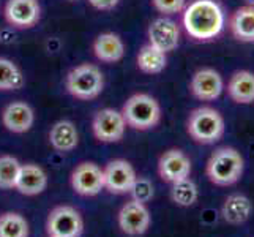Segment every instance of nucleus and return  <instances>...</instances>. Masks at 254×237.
Segmentation results:
<instances>
[{
  "label": "nucleus",
  "instance_id": "1",
  "mask_svg": "<svg viewBox=\"0 0 254 237\" xmlns=\"http://www.w3.org/2000/svg\"><path fill=\"white\" fill-rule=\"evenodd\" d=\"M226 14L218 0H192L183 10V27L192 40H215L224 29Z\"/></svg>",
  "mask_w": 254,
  "mask_h": 237
},
{
  "label": "nucleus",
  "instance_id": "2",
  "mask_svg": "<svg viewBox=\"0 0 254 237\" xmlns=\"http://www.w3.org/2000/svg\"><path fill=\"white\" fill-rule=\"evenodd\" d=\"M245 169L242 154L234 147H218L205 164L208 180L218 187H231L237 183Z\"/></svg>",
  "mask_w": 254,
  "mask_h": 237
},
{
  "label": "nucleus",
  "instance_id": "3",
  "mask_svg": "<svg viewBox=\"0 0 254 237\" xmlns=\"http://www.w3.org/2000/svg\"><path fill=\"white\" fill-rule=\"evenodd\" d=\"M122 114L127 127L147 131L152 130L161 122V106L155 96L148 93H134L125 101Z\"/></svg>",
  "mask_w": 254,
  "mask_h": 237
},
{
  "label": "nucleus",
  "instance_id": "4",
  "mask_svg": "<svg viewBox=\"0 0 254 237\" xmlns=\"http://www.w3.org/2000/svg\"><path fill=\"white\" fill-rule=\"evenodd\" d=\"M188 135L199 144H215L224 136L226 124L220 111L210 106H200L191 111L187 120Z\"/></svg>",
  "mask_w": 254,
  "mask_h": 237
},
{
  "label": "nucleus",
  "instance_id": "5",
  "mask_svg": "<svg viewBox=\"0 0 254 237\" xmlns=\"http://www.w3.org/2000/svg\"><path fill=\"white\" fill-rule=\"evenodd\" d=\"M66 92L76 100L89 101L100 96L104 89V75L93 64H81L69 70L65 81Z\"/></svg>",
  "mask_w": 254,
  "mask_h": 237
},
{
  "label": "nucleus",
  "instance_id": "6",
  "mask_svg": "<svg viewBox=\"0 0 254 237\" xmlns=\"http://www.w3.org/2000/svg\"><path fill=\"white\" fill-rule=\"evenodd\" d=\"M84 231V218L71 206H57L49 212L46 233L49 237H81Z\"/></svg>",
  "mask_w": 254,
  "mask_h": 237
},
{
  "label": "nucleus",
  "instance_id": "7",
  "mask_svg": "<svg viewBox=\"0 0 254 237\" xmlns=\"http://www.w3.org/2000/svg\"><path fill=\"white\" fill-rule=\"evenodd\" d=\"M93 136L100 143L114 144L124 139L127 131V122L122 111L114 108H103L95 114L92 120Z\"/></svg>",
  "mask_w": 254,
  "mask_h": 237
},
{
  "label": "nucleus",
  "instance_id": "8",
  "mask_svg": "<svg viewBox=\"0 0 254 237\" xmlns=\"http://www.w3.org/2000/svg\"><path fill=\"white\" fill-rule=\"evenodd\" d=\"M117 223L120 231L127 236L131 237L142 236L148 231V228L152 225L150 210H148L147 204L131 199L119 210Z\"/></svg>",
  "mask_w": 254,
  "mask_h": 237
},
{
  "label": "nucleus",
  "instance_id": "9",
  "mask_svg": "<svg viewBox=\"0 0 254 237\" xmlns=\"http://www.w3.org/2000/svg\"><path fill=\"white\" fill-rule=\"evenodd\" d=\"M69 183L77 195L85 198L96 196L104 190L103 169L93 161H82L73 169Z\"/></svg>",
  "mask_w": 254,
  "mask_h": 237
},
{
  "label": "nucleus",
  "instance_id": "10",
  "mask_svg": "<svg viewBox=\"0 0 254 237\" xmlns=\"http://www.w3.org/2000/svg\"><path fill=\"white\" fill-rule=\"evenodd\" d=\"M104 177V188L114 195H127L137 177L136 169L129 161L124 158L109 161L103 169Z\"/></svg>",
  "mask_w": 254,
  "mask_h": 237
},
{
  "label": "nucleus",
  "instance_id": "11",
  "mask_svg": "<svg viewBox=\"0 0 254 237\" xmlns=\"http://www.w3.org/2000/svg\"><path fill=\"white\" fill-rule=\"evenodd\" d=\"M3 14L14 29H32L41 17V6L38 0H6Z\"/></svg>",
  "mask_w": 254,
  "mask_h": 237
},
{
  "label": "nucleus",
  "instance_id": "12",
  "mask_svg": "<svg viewBox=\"0 0 254 237\" xmlns=\"http://www.w3.org/2000/svg\"><path fill=\"white\" fill-rule=\"evenodd\" d=\"M190 90L200 101H215L224 90L223 76L213 68H200L191 78Z\"/></svg>",
  "mask_w": 254,
  "mask_h": 237
},
{
  "label": "nucleus",
  "instance_id": "13",
  "mask_svg": "<svg viewBox=\"0 0 254 237\" xmlns=\"http://www.w3.org/2000/svg\"><path fill=\"white\" fill-rule=\"evenodd\" d=\"M148 43L152 46L158 48L163 52H172L177 49L180 43V29L175 21L169 19V17H156L150 22L147 30Z\"/></svg>",
  "mask_w": 254,
  "mask_h": 237
},
{
  "label": "nucleus",
  "instance_id": "14",
  "mask_svg": "<svg viewBox=\"0 0 254 237\" xmlns=\"http://www.w3.org/2000/svg\"><path fill=\"white\" fill-rule=\"evenodd\" d=\"M158 174L168 183L187 179L191 174V160L180 149H169L160 157Z\"/></svg>",
  "mask_w": 254,
  "mask_h": 237
},
{
  "label": "nucleus",
  "instance_id": "15",
  "mask_svg": "<svg viewBox=\"0 0 254 237\" xmlns=\"http://www.w3.org/2000/svg\"><path fill=\"white\" fill-rule=\"evenodd\" d=\"M3 127L14 135H24L35 124V111L29 103L13 101L2 111Z\"/></svg>",
  "mask_w": 254,
  "mask_h": 237
},
{
  "label": "nucleus",
  "instance_id": "16",
  "mask_svg": "<svg viewBox=\"0 0 254 237\" xmlns=\"http://www.w3.org/2000/svg\"><path fill=\"white\" fill-rule=\"evenodd\" d=\"M48 188V174L41 166L35 163H25L21 164V171L17 175L16 187L24 196H37L41 195Z\"/></svg>",
  "mask_w": 254,
  "mask_h": 237
},
{
  "label": "nucleus",
  "instance_id": "17",
  "mask_svg": "<svg viewBox=\"0 0 254 237\" xmlns=\"http://www.w3.org/2000/svg\"><path fill=\"white\" fill-rule=\"evenodd\" d=\"M253 201L243 193H232L221 206V217L227 225L239 226L247 223L253 215Z\"/></svg>",
  "mask_w": 254,
  "mask_h": 237
},
{
  "label": "nucleus",
  "instance_id": "18",
  "mask_svg": "<svg viewBox=\"0 0 254 237\" xmlns=\"http://www.w3.org/2000/svg\"><path fill=\"white\" fill-rule=\"evenodd\" d=\"M93 54L103 64L120 62L125 56V43L114 32L100 33L93 41Z\"/></svg>",
  "mask_w": 254,
  "mask_h": 237
},
{
  "label": "nucleus",
  "instance_id": "19",
  "mask_svg": "<svg viewBox=\"0 0 254 237\" xmlns=\"http://www.w3.org/2000/svg\"><path fill=\"white\" fill-rule=\"evenodd\" d=\"M49 144L57 152H71L79 144V133L71 120H59L49 130Z\"/></svg>",
  "mask_w": 254,
  "mask_h": 237
},
{
  "label": "nucleus",
  "instance_id": "20",
  "mask_svg": "<svg viewBox=\"0 0 254 237\" xmlns=\"http://www.w3.org/2000/svg\"><path fill=\"white\" fill-rule=\"evenodd\" d=\"M227 93L239 104L254 103V73L248 70L235 72L227 82Z\"/></svg>",
  "mask_w": 254,
  "mask_h": 237
},
{
  "label": "nucleus",
  "instance_id": "21",
  "mask_svg": "<svg viewBox=\"0 0 254 237\" xmlns=\"http://www.w3.org/2000/svg\"><path fill=\"white\" fill-rule=\"evenodd\" d=\"M229 29L239 41H254V6L245 5L237 8L229 19Z\"/></svg>",
  "mask_w": 254,
  "mask_h": 237
},
{
  "label": "nucleus",
  "instance_id": "22",
  "mask_svg": "<svg viewBox=\"0 0 254 237\" xmlns=\"http://www.w3.org/2000/svg\"><path fill=\"white\" fill-rule=\"evenodd\" d=\"M136 64L137 68L145 75H160L168 65V54L147 43L139 49Z\"/></svg>",
  "mask_w": 254,
  "mask_h": 237
},
{
  "label": "nucleus",
  "instance_id": "23",
  "mask_svg": "<svg viewBox=\"0 0 254 237\" xmlns=\"http://www.w3.org/2000/svg\"><path fill=\"white\" fill-rule=\"evenodd\" d=\"M171 199L179 207H191L199 199V188L191 177L171 183Z\"/></svg>",
  "mask_w": 254,
  "mask_h": 237
},
{
  "label": "nucleus",
  "instance_id": "24",
  "mask_svg": "<svg viewBox=\"0 0 254 237\" xmlns=\"http://www.w3.org/2000/svg\"><path fill=\"white\" fill-rule=\"evenodd\" d=\"M25 84L22 70L13 60L0 57V92L19 90Z\"/></svg>",
  "mask_w": 254,
  "mask_h": 237
},
{
  "label": "nucleus",
  "instance_id": "25",
  "mask_svg": "<svg viewBox=\"0 0 254 237\" xmlns=\"http://www.w3.org/2000/svg\"><path fill=\"white\" fill-rule=\"evenodd\" d=\"M29 222L17 212L0 215V237H29Z\"/></svg>",
  "mask_w": 254,
  "mask_h": 237
},
{
  "label": "nucleus",
  "instance_id": "26",
  "mask_svg": "<svg viewBox=\"0 0 254 237\" xmlns=\"http://www.w3.org/2000/svg\"><path fill=\"white\" fill-rule=\"evenodd\" d=\"M19 160L13 155L0 157V190H13L21 171Z\"/></svg>",
  "mask_w": 254,
  "mask_h": 237
},
{
  "label": "nucleus",
  "instance_id": "27",
  "mask_svg": "<svg viewBox=\"0 0 254 237\" xmlns=\"http://www.w3.org/2000/svg\"><path fill=\"white\" fill-rule=\"evenodd\" d=\"M131 199L137 201V203H150L155 196V190H153V183L148 180L147 177H136L133 187L129 190Z\"/></svg>",
  "mask_w": 254,
  "mask_h": 237
},
{
  "label": "nucleus",
  "instance_id": "28",
  "mask_svg": "<svg viewBox=\"0 0 254 237\" xmlns=\"http://www.w3.org/2000/svg\"><path fill=\"white\" fill-rule=\"evenodd\" d=\"M152 3L158 13L164 16H171V14L182 13L185 10L187 0H152Z\"/></svg>",
  "mask_w": 254,
  "mask_h": 237
},
{
  "label": "nucleus",
  "instance_id": "29",
  "mask_svg": "<svg viewBox=\"0 0 254 237\" xmlns=\"http://www.w3.org/2000/svg\"><path fill=\"white\" fill-rule=\"evenodd\" d=\"M120 0H89V3L100 11H111L119 5Z\"/></svg>",
  "mask_w": 254,
  "mask_h": 237
},
{
  "label": "nucleus",
  "instance_id": "30",
  "mask_svg": "<svg viewBox=\"0 0 254 237\" xmlns=\"http://www.w3.org/2000/svg\"><path fill=\"white\" fill-rule=\"evenodd\" d=\"M247 2V5H251V6H254V0H245Z\"/></svg>",
  "mask_w": 254,
  "mask_h": 237
},
{
  "label": "nucleus",
  "instance_id": "31",
  "mask_svg": "<svg viewBox=\"0 0 254 237\" xmlns=\"http://www.w3.org/2000/svg\"><path fill=\"white\" fill-rule=\"evenodd\" d=\"M68 2H77V0H68Z\"/></svg>",
  "mask_w": 254,
  "mask_h": 237
}]
</instances>
